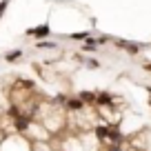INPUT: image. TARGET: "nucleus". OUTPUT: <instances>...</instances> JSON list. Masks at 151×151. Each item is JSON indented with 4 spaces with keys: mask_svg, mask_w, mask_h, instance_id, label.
I'll use <instances>...</instances> for the list:
<instances>
[{
    "mask_svg": "<svg viewBox=\"0 0 151 151\" xmlns=\"http://www.w3.org/2000/svg\"><path fill=\"white\" fill-rule=\"evenodd\" d=\"M85 65L89 67V69H98V67H100V62H98V60H93V58H87V60H85Z\"/></svg>",
    "mask_w": 151,
    "mask_h": 151,
    "instance_id": "nucleus-11",
    "label": "nucleus"
},
{
    "mask_svg": "<svg viewBox=\"0 0 151 151\" xmlns=\"http://www.w3.org/2000/svg\"><path fill=\"white\" fill-rule=\"evenodd\" d=\"M96 136H98L100 140H104V138L109 136V127H96Z\"/></svg>",
    "mask_w": 151,
    "mask_h": 151,
    "instance_id": "nucleus-10",
    "label": "nucleus"
},
{
    "mask_svg": "<svg viewBox=\"0 0 151 151\" xmlns=\"http://www.w3.org/2000/svg\"><path fill=\"white\" fill-rule=\"evenodd\" d=\"M65 104H67V109H82L85 107V102H82L80 98H67Z\"/></svg>",
    "mask_w": 151,
    "mask_h": 151,
    "instance_id": "nucleus-5",
    "label": "nucleus"
},
{
    "mask_svg": "<svg viewBox=\"0 0 151 151\" xmlns=\"http://www.w3.org/2000/svg\"><path fill=\"white\" fill-rule=\"evenodd\" d=\"M20 56H22V51H20V49H14V51H7L5 53V60L7 62H14V60H18Z\"/></svg>",
    "mask_w": 151,
    "mask_h": 151,
    "instance_id": "nucleus-7",
    "label": "nucleus"
},
{
    "mask_svg": "<svg viewBox=\"0 0 151 151\" xmlns=\"http://www.w3.org/2000/svg\"><path fill=\"white\" fill-rule=\"evenodd\" d=\"M24 33H27V36H31V38H36V40H45V38L51 36V27H49V24H40V27L27 29Z\"/></svg>",
    "mask_w": 151,
    "mask_h": 151,
    "instance_id": "nucleus-1",
    "label": "nucleus"
},
{
    "mask_svg": "<svg viewBox=\"0 0 151 151\" xmlns=\"http://www.w3.org/2000/svg\"><path fill=\"white\" fill-rule=\"evenodd\" d=\"M116 45H118L120 49H124V51H129V53H138V51L142 49V45L129 42V40H116Z\"/></svg>",
    "mask_w": 151,
    "mask_h": 151,
    "instance_id": "nucleus-2",
    "label": "nucleus"
},
{
    "mask_svg": "<svg viewBox=\"0 0 151 151\" xmlns=\"http://www.w3.org/2000/svg\"><path fill=\"white\" fill-rule=\"evenodd\" d=\"M78 98H80L85 104H91V102H96V93H91V91H82V93L78 96Z\"/></svg>",
    "mask_w": 151,
    "mask_h": 151,
    "instance_id": "nucleus-6",
    "label": "nucleus"
},
{
    "mask_svg": "<svg viewBox=\"0 0 151 151\" xmlns=\"http://www.w3.org/2000/svg\"><path fill=\"white\" fill-rule=\"evenodd\" d=\"M96 104L111 107V104H113V96H111V93H107V91H100V93H96Z\"/></svg>",
    "mask_w": 151,
    "mask_h": 151,
    "instance_id": "nucleus-3",
    "label": "nucleus"
},
{
    "mask_svg": "<svg viewBox=\"0 0 151 151\" xmlns=\"http://www.w3.org/2000/svg\"><path fill=\"white\" fill-rule=\"evenodd\" d=\"M89 36H91L89 31H78V33H71L69 38H71V40H87Z\"/></svg>",
    "mask_w": 151,
    "mask_h": 151,
    "instance_id": "nucleus-9",
    "label": "nucleus"
},
{
    "mask_svg": "<svg viewBox=\"0 0 151 151\" xmlns=\"http://www.w3.org/2000/svg\"><path fill=\"white\" fill-rule=\"evenodd\" d=\"M100 47V42H98V38H87V40H82V51H96V49H98Z\"/></svg>",
    "mask_w": 151,
    "mask_h": 151,
    "instance_id": "nucleus-4",
    "label": "nucleus"
},
{
    "mask_svg": "<svg viewBox=\"0 0 151 151\" xmlns=\"http://www.w3.org/2000/svg\"><path fill=\"white\" fill-rule=\"evenodd\" d=\"M7 7H9V0H0V18H2V16H5Z\"/></svg>",
    "mask_w": 151,
    "mask_h": 151,
    "instance_id": "nucleus-12",
    "label": "nucleus"
},
{
    "mask_svg": "<svg viewBox=\"0 0 151 151\" xmlns=\"http://www.w3.org/2000/svg\"><path fill=\"white\" fill-rule=\"evenodd\" d=\"M109 151H122V149H120V145H111V147H109Z\"/></svg>",
    "mask_w": 151,
    "mask_h": 151,
    "instance_id": "nucleus-13",
    "label": "nucleus"
},
{
    "mask_svg": "<svg viewBox=\"0 0 151 151\" xmlns=\"http://www.w3.org/2000/svg\"><path fill=\"white\" fill-rule=\"evenodd\" d=\"M38 49H53V47H58L56 42H51L49 38H45V40H38V45H36Z\"/></svg>",
    "mask_w": 151,
    "mask_h": 151,
    "instance_id": "nucleus-8",
    "label": "nucleus"
}]
</instances>
